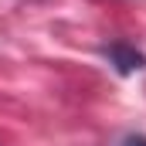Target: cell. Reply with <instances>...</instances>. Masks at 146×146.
<instances>
[{
	"label": "cell",
	"mask_w": 146,
	"mask_h": 146,
	"mask_svg": "<svg viewBox=\"0 0 146 146\" xmlns=\"http://www.w3.org/2000/svg\"><path fill=\"white\" fill-rule=\"evenodd\" d=\"M122 146H146V136L133 133V136H126V139H122Z\"/></svg>",
	"instance_id": "7a4b0ae2"
},
{
	"label": "cell",
	"mask_w": 146,
	"mask_h": 146,
	"mask_svg": "<svg viewBox=\"0 0 146 146\" xmlns=\"http://www.w3.org/2000/svg\"><path fill=\"white\" fill-rule=\"evenodd\" d=\"M102 54L109 58V65L119 75H133V72H143V68H146V54L136 51L133 44H126V41H112V44H106Z\"/></svg>",
	"instance_id": "6da1fadb"
}]
</instances>
